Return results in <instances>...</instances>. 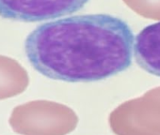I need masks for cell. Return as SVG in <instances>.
Returning a JSON list of instances; mask_svg holds the SVG:
<instances>
[{
  "label": "cell",
  "mask_w": 160,
  "mask_h": 135,
  "mask_svg": "<svg viewBox=\"0 0 160 135\" xmlns=\"http://www.w3.org/2000/svg\"><path fill=\"white\" fill-rule=\"evenodd\" d=\"M134 35L121 18L72 16L45 23L26 40L27 57L41 74L70 83L95 82L130 67Z\"/></svg>",
  "instance_id": "cell-1"
},
{
  "label": "cell",
  "mask_w": 160,
  "mask_h": 135,
  "mask_svg": "<svg viewBox=\"0 0 160 135\" xmlns=\"http://www.w3.org/2000/svg\"><path fill=\"white\" fill-rule=\"evenodd\" d=\"M9 123L12 129L21 135H67L74 130L78 119L64 106L32 102L14 109Z\"/></svg>",
  "instance_id": "cell-2"
},
{
  "label": "cell",
  "mask_w": 160,
  "mask_h": 135,
  "mask_svg": "<svg viewBox=\"0 0 160 135\" xmlns=\"http://www.w3.org/2000/svg\"><path fill=\"white\" fill-rule=\"evenodd\" d=\"M109 126L117 135H160V95L122 105Z\"/></svg>",
  "instance_id": "cell-3"
},
{
  "label": "cell",
  "mask_w": 160,
  "mask_h": 135,
  "mask_svg": "<svg viewBox=\"0 0 160 135\" xmlns=\"http://www.w3.org/2000/svg\"><path fill=\"white\" fill-rule=\"evenodd\" d=\"M89 0H0V17L19 22H42L82 10Z\"/></svg>",
  "instance_id": "cell-4"
},
{
  "label": "cell",
  "mask_w": 160,
  "mask_h": 135,
  "mask_svg": "<svg viewBox=\"0 0 160 135\" xmlns=\"http://www.w3.org/2000/svg\"><path fill=\"white\" fill-rule=\"evenodd\" d=\"M134 54L141 69L160 76V22L146 26L138 34Z\"/></svg>",
  "instance_id": "cell-5"
}]
</instances>
